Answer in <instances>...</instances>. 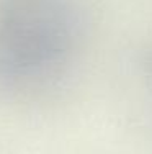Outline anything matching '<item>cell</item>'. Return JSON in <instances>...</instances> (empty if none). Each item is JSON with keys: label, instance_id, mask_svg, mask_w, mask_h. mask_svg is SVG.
<instances>
[{"label": "cell", "instance_id": "cell-1", "mask_svg": "<svg viewBox=\"0 0 152 154\" xmlns=\"http://www.w3.org/2000/svg\"><path fill=\"white\" fill-rule=\"evenodd\" d=\"M7 49L21 62L44 57L56 48L62 31V15L57 0H8L7 2Z\"/></svg>", "mask_w": 152, "mask_h": 154}]
</instances>
